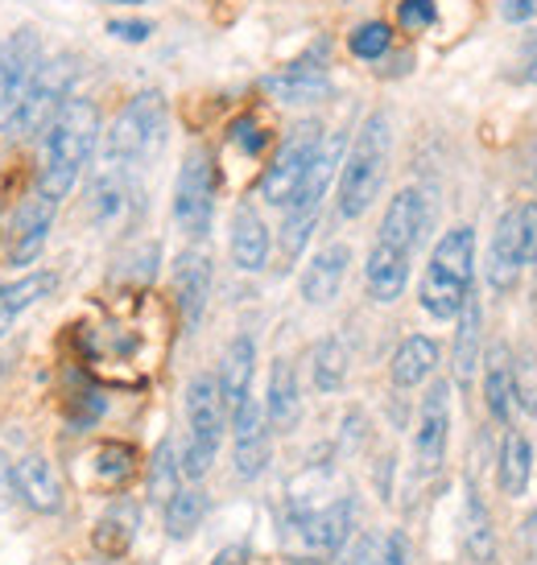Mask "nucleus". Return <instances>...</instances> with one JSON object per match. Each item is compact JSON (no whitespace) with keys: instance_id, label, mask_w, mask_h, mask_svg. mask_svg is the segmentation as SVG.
I'll return each mask as SVG.
<instances>
[{"instance_id":"obj_22","label":"nucleus","mask_w":537,"mask_h":565,"mask_svg":"<svg viewBox=\"0 0 537 565\" xmlns=\"http://www.w3.org/2000/svg\"><path fill=\"white\" fill-rule=\"evenodd\" d=\"M364 277H368V294L389 306V301H397L401 294H406V281H410V256L389 248V244H377V248L368 252Z\"/></svg>"},{"instance_id":"obj_43","label":"nucleus","mask_w":537,"mask_h":565,"mask_svg":"<svg viewBox=\"0 0 537 565\" xmlns=\"http://www.w3.org/2000/svg\"><path fill=\"white\" fill-rule=\"evenodd\" d=\"M99 413H104V401L95 393H83L80 401H71V422H75V429H87Z\"/></svg>"},{"instance_id":"obj_7","label":"nucleus","mask_w":537,"mask_h":565,"mask_svg":"<svg viewBox=\"0 0 537 565\" xmlns=\"http://www.w3.org/2000/svg\"><path fill=\"white\" fill-rule=\"evenodd\" d=\"M75 58L71 54H54V58H42L38 75H33L30 92L21 99V108L13 116V132L17 137H38L54 125V116L63 111V104L71 99V83H75Z\"/></svg>"},{"instance_id":"obj_38","label":"nucleus","mask_w":537,"mask_h":565,"mask_svg":"<svg viewBox=\"0 0 537 565\" xmlns=\"http://www.w3.org/2000/svg\"><path fill=\"white\" fill-rule=\"evenodd\" d=\"M389 42H393L389 25H385V21H368V25H360V30L351 33L348 46L356 58H368V63H372V58H380V54L389 50Z\"/></svg>"},{"instance_id":"obj_9","label":"nucleus","mask_w":537,"mask_h":565,"mask_svg":"<svg viewBox=\"0 0 537 565\" xmlns=\"http://www.w3.org/2000/svg\"><path fill=\"white\" fill-rule=\"evenodd\" d=\"M46 58V46L38 30H17L4 46H0V128L13 125L21 99L30 92L38 66Z\"/></svg>"},{"instance_id":"obj_5","label":"nucleus","mask_w":537,"mask_h":565,"mask_svg":"<svg viewBox=\"0 0 537 565\" xmlns=\"http://www.w3.org/2000/svg\"><path fill=\"white\" fill-rule=\"evenodd\" d=\"M166 141V95L161 92H137L125 104V111L116 116V125L108 132V158L112 170L133 173L137 166L154 158Z\"/></svg>"},{"instance_id":"obj_41","label":"nucleus","mask_w":537,"mask_h":565,"mask_svg":"<svg viewBox=\"0 0 537 565\" xmlns=\"http://www.w3.org/2000/svg\"><path fill=\"white\" fill-rule=\"evenodd\" d=\"M517 405L537 417V363L525 355L517 360Z\"/></svg>"},{"instance_id":"obj_34","label":"nucleus","mask_w":537,"mask_h":565,"mask_svg":"<svg viewBox=\"0 0 537 565\" xmlns=\"http://www.w3.org/2000/svg\"><path fill=\"white\" fill-rule=\"evenodd\" d=\"M133 536H137V512L133 508H112L108 516L95 524L92 541L104 557H120L133 545Z\"/></svg>"},{"instance_id":"obj_24","label":"nucleus","mask_w":537,"mask_h":565,"mask_svg":"<svg viewBox=\"0 0 537 565\" xmlns=\"http://www.w3.org/2000/svg\"><path fill=\"white\" fill-rule=\"evenodd\" d=\"M522 248H517V211H508L505 220L496 223V236H492L488 252V285L508 294L517 277H522Z\"/></svg>"},{"instance_id":"obj_40","label":"nucleus","mask_w":537,"mask_h":565,"mask_svg":"<svg viewBox=\"0 0 537 565\" xmlns=\"http://www.w3.org/2000/svg\"><path fill=\"white\" fill-rule=\"evenodd\" d=\"M434 17H439V9H434V0H401V9H397V21L406 25V30H430L434 25Z\"/></svg>"},{"instance_id":"obj_8","label":"nucleus","mask_w":537,"mask_h":565,"mask_svg":"<svg viewBox=\"0 0 537 565\" xmlns=\"http://www.w3.org/2000/svg\"><path fill=\"white\" fill-rule=\"evenodd\" d=\"M215 215V161L203 145H194L178 170L175 186V220L190 239H203Z\"/></svg>"},{"instance_id":"obj_28","label":"nucleus","mask_w":537,"mask_h":565,"mask_svg":"<svg viewBox=\"0 0 537 565\" xmlns=\"http://www.w3.org/2000/svg\"><path fill=\"white\" fill-rule=\"evenodd\" d=\"M484 330V310H480V298H467L463 310H459V327H455V376L459 384H467L475 376V363H480V334Z\"/></svg>"},{"instance_id":"obj_36","label":"nucleus","mask_w":537,"mask_h":565,"mask_svg":"<svg viewBox=\"0 0 537 565\" xmlns=\"http://www.w3.org/2000/svg\"><path fill=\"white\" fill-rule=\"evenodd\" d=\"M133 450L128 446H120V441H108V446H99V455H95V475L104 479V483L120 487L133 475Z\"/></svg>"},{"instance_id":"obj_21","label":"nucleus","mask_w":537,"mask_h":565,"mask_svg":"<svg viewBox=\"0 0 537 565\" xmlns=\"http://www.w3.org/2000/svg\"><path fill=\"white\" fill-rule=\"evenodd\" d=\"M253 363H256V343L249 334H236L228 351H223V367H220V393L223 408L236 413L244 401H249V388H253Z\"/></svg>"},{"instance_id":"obj_16","label":"nucleus","mask_w":537,"mask_h":565,"mask_svg":"<svg viewBox=\"0 0 537 565\" xmlns=\"http://www.w3.org/2000/svg\"><path fill=\"white\" fill-rule=\"evenodd\" d=\"M9 487L17 491V500L25 503V508H33V512H59L63 508V483H59V475H54V467H50L46 458H21V462H13V471H9Z\"/></svg>"},{"instance_id":"obj_44","label":"nucleus","mask_w":537,"mask_h":565,"mask_svg":"<svg viewBox=\"0 0 537 565\" xmlns=\"http://www.w3.org/2000/svg\"><path fill=\"white\" fill-rule=\"evenodd\" d=\"M108 33L112 38H120V42H149L154 25H149V21H112Z\"/></svg>"},{"instance_id":"obj_48","label":"nucleus","mask_w":537,"mask_h":565,"mask_svg":"<svg viewBox=\"0 0 537 565\" xmlns=\"http://www.w3.org/2000/svg\"><path fill=\"white\" fill-rule=\"evenodd\" d=\"M211 565H244V550H240V545H228Z\"/></svg>"},{"instance_id":"obj_46","label":"nucleus","mask_w":537,"mask_h":565,"mask_svg":"<svg viewBox=\"0 0 537 565\" xmlns=\"http://www.w3.org/2000/svg\"><path fill=\"white\" fill-rule=\"evenodd\" d=\"M522 541H525V550H529V553L537 557V508L529 512V516H525V524H522Z\"/></svg>"},{"instance_id":"obj_4","label":"nucleus","mask_w":537,"mask_h":565,"mask_svg":"<svg viewBox=\"0 0 537 565\" xmlns=\"http://www.w3.org/2000/svg\"><path fill=\"white\" fill-rule=\"evenodd\" d=\"M339 161H344V132L318 137L315 158L306 166V178H302L298 194H294V203L285 206V223H282L285 260H298L302 248H306V239H310V232H315V223H318V206L327 199V186H331Z\"/></svg>"},{"instance_id":"obj_45","label":"nucleus","mask_w":537,"mask_h":565,"mask_svg":"<svg viewBox=\"0 0 537 565\" xmlns=\"http://www.w3.org/2000/svg\"><path fill=\"white\" fill-rule=\"evenodd\" d=\"M501 13H505V21L522 25V21H534L537 17V0H501Z\"/></svg>"},{"instance_id":"obj_32","label":"nucleus","mask_w":537,"mask_h":565,"mask_svg":"<svg viewBox=\"0 0 537 565\" xmlns=\"http://www.w3.org/2000/svg\"><path fill=\"white\" fill-rule=\"evenodd\" d=\"M410 562V545L406 536L389 529V533H368L356 541L348 565H406Z\"/></svg>"},{"instance_id":"obj_17","label":"nucleus","mask_w":537,"mask_h":565,"mask_svg":"<svg viewBox=\"0 0 537 565\" xmlns=\"http://www.w3.org/2000/svg\"><path fill=\"white\" fill-rule=\"evenodd\" d=\"M236 425V475L240 479H256L268 467V429H265V408L253 396L232 413Z\"/></svg>"},{"instance_id":"obj_3","label":"nucleus","mask_w":537,"mask_h":565,"mask_svg":"<svg viewBox=\"0 0 537 565\" xmlns=\"http://www.w3.org/2000/svg\"><path fill=\"white\" fill-rule=\"evenodd\" d=\"M389 149H393L389 116L372 111L356 132L348 158H344V173H339V215L344 220H360L364 211L377 203L385 173H389Z\"/></svg>"},{"instance_id":"obj_31","label":"nucleus","mask_w":537,"mask_h":565,"mask_svg":"<svg viewBox=\"0 0 537 565\" xmlns=\"http://www.w3.org/2000/svg\"><path fill=\"white\" fill-rule=\"evenodd\" d=\"M529 471H534V446L525 434H505V446H501V487L505 495H522L529 487Z\"/></svg>"},{"instance_id":"obj_19","label":"nucleus","mask_w":537,"mask_h":565,"mask_svg":"<svg viewBox=\"0 0 537 565\" xmlns=\"http://www.w3.org/2000/svg\"><path fill=\"white\" fill-rule=\"evenodd\" d=\"M348 265H351L348 244H327V248L306 265V273H302V298L310 301V306H327V301L339 294L344 277H348Z\"/></svg>"},{"instance_id":"obj_51","label":"nucleus","mask_w":537,"mask_h":565,"mask_svg":"<svg viewBox=\"0 0 537 565\" xmlns=\"http://www.w3.org/2000/svg\"><path fill=\"white\" fill-rule=\"evenodd\" d=\"M108 4H145V0H108Z\"/></svg>"},{"instance_id":"obj_42","label":"nucleus","mask_w":537,"mask_h":565,"mask_svg":"<svg viewBox=\"0 0 537 565\" xmlns=\"http://www.w3.org/2000/svg\"><path fill=\"white\" fill-rule=\"evenodd\" d=\"M232 141H236L249 158H256V153L265 149V132H261V125H256L253 116H244V120H236V125H232Z\"/></svg>"},{"instance_id":"obj_33","label":"nucleus","mask_w":537,"mask_h":565,"mask_svg":"<svg viewBox=\"0 0 537 565\" xmlns=\"http://www.w3.org/2000/svg\"><path fill=\"white\" fill-rule=\"evenodd\" d=\"M207 516V495L203 491H194V487H178L175 495L166 500V533L175 536V541H187Z\"/></svg>"},{"instance_id":"obj_14","label":"nucleus","mask_w":537,"mask_h":565,"mask_svg":"<svg viewBox=\"0 0 537 565\" xmlns=\"http://www.w3.org/2000/svg\"><path fill=\"white\" fill-rule=\"evenodd\" d=\"M427 227H430V199L422 190H401L393 203H389V211H385V220H380L377 244H389V248L413 256V248L427 236Z\"/></svg>"},{"instance_id":"obj_52","label":"nucleus","mask_w":537,"mask_h":565,"mask_svg":"<svg viewBox=\"0 0 537 565\" xmlns=\"http://www.w3.org/2000/svg\"><path fill=\"white\" fill-rule=\"evenodd\" d=\"M294 565H323V562H294Z\"/></svg>"},{"instance_id":"obj_49","label":"nucleus","mask_w":537,"mask_h":565,"mask_svg":"<svg viewBox=\"0 0 537 565\" xmlns=\"http://www.w3.org/2000/svg\"><path fill=\"white\" fill-rule=\"evenodd\" d=\"M525 178H529V182L537 186V141L525 149Z\"/></svg>"},{"instance_id":"obj_35","label":"nucleus","mask_w":537,"mask_h":565,"mask_svg":"<svg viewBox=\"0 0 537 565\" xmlns=\"http://www.w3.org/2000/svg\"><path fill=\"white\" fill-rule=\"evenodd\" d=\"M348 380V347L339 339H323L315 347V384L318 393H339Z\"/></svg>"},{"instance_id":"obj_30","label":"nucleus","mask_w":537,"mask_h":565,"mask_svg":"<svg viewBox=\"0 0 537 565\" xmlns=\"http://www.w3.org/2000/svg\"><path fill=\"white\" fill-rule=\"evenodd\" d=\"M133 203V182L125 170H108L92 186V215L95 223H116Z\"/></svg>"},{"instance_id":"obj_47","label":"nucleus","mask_w":537,"mask_h":565,"mask_svg":"<svg viewBox=\"0 0 537 565\" xmlns=\"http://www.w3.org/2000/svg\"><path fill=\"white\" fill-rule=\"evenodd\" d=\"M522 83H537V42L529 46V54L522 58Z\"/></svg>"},{"instance_id":"obj_1","label":"nucleus","mask_w":537,"mask_h":565,"mask_svg":"<svg viewBox=\"0 0 537 565\" xmlns=\"http://www.w3.org/2000/svg\"><path fill=\"white\" fill-rule=\"evenodd\" d=\"M95 141H99V108L92 99L71 95L63 111L54 116V125L46 128V158L38 173V194H46L50 203L66 199L71 186L80 182V173L87 170Z\"/></svg>"},{"instance_id":"obj_29","label":"nucleus","mask_w":537,"mask_h":565,"mask_svg":"<svg viewBox=\"0 0 537 565\" xmlns=\"http://www.w3.org/2000/svg\"><path fill=\"white\" fill-rule=\"evenodd\" d=\"M463 550L480 565H488L496 557V533H492L488 508L480 503L475 491H467V503H463Z\"/></svg>"},{"instance_id":"obj_27","label":"nucleus","mask_w":537,"mask_h":565,"mask_svg":"<svg viewBox=\"0 0 537 565\" xmlns=\"http://www.w3.org/2000/svg\"><path fill=\"white\" fill-rule=\"evenodd\" d=\"M434 367H439V343L427 334H410L393 355V384L397 388H418Z\"/></svg>"},{"instance_id":"obj_11","label":"nucleus","mask_w":537,"mask_h":565,"mask_svg":"<svg viewBox=\"0 0 537 565\" xmlns=\"http://www.w3.org/2000/svg\"><path fill=\"white\" fill-rule=\"evenodd\" d=\"M285 529H294L310 553H335L356 529V508L351 500H335L327 508H302L294 500L285 512Z\"/></svg>"},{"instance_id":"obj_18","label":"nucleus","mask_w":537,"mask_h":565,"mask_svg":"<svg viewBox=\"0 0 537 565\" xmlns=\"http://www.w3.org/2000/svg\"><path fill=\"white\" fill-rule=\"evenodd\" d=\"M207 294H211V256L207 252H182L175 268V298L182 310V322L194 327L203 318Z\"/></svg>"},{"instance_id":"obj_13","label":"nucleus","mask_w":537,"mask_h":565,"mask_svg":"<svg viewBox=\"0 0 537 565\" xmlns=\"http://www.w3.org/2000/svg\"><path fill=\"white\" fill-rule=\"evenodd\" d=\"M446 438H451V384H434L422 396V417H418V434H413V455H418V471H439L446 458Z\"/></svg>"},{"instance_id":"obj_37","label":"nucleus","mask_w":537,"mask_h":565,"mask_svg":"<svg viewBox=\"0 0 537 565\" xmlns=\"http://www.w3.org/2000/svg\"><path fill=\"white\" fill-rule=\"evenodd\" d=\"M178 475L182 467L175 462V450H170V441H161L158 455H154V471H149V491H154V500H170L178 491Z\"/></svg>"},{"instance_id":"obj_10","label":"nucleus","mask_w":537,"mask_h":565,"mask_svg":"<svg viewBox=\"0 0 537 565\" xmlns=\"http://www.w3.org/2000/svg\"><path fill=\"white\" fill-rule=\"evenodd\" d=\"M318 137H323V132H318L315 125H302L289 132V141L277 149V158L268 161L265 178H261V199H265V203H273V206L294 203L302 178H306V166L315 158Z\"/></svg>"},{"instance_id":"obj_15","label":"nucleus","mask_w":537,"mask_h":565,"mask_svg":"<svg viewBox=\"0 0 537 565\" xmlns=\"http://www.w3.org/2000/svg\"><path fill=\"white\" fill-rule=\"evenodd\" d=\"M50 227H54V203L46 194H33L17 206L13 215V232H9V260L13 265H30L42 256L50 239Z\"/></svg>"},{"instance_id":"obj_39","label":"nucleus","mask_w":537,"mask_h":565,"mask_svg":"<svg viewBox=\"0 0 537 565\" xmlns=\"http://www.w3.org/2000/svg\"><path fill=\"white\" fill-rule=\"evenodd\" d=\"M517 211V248H522V265H537V203L513 206Z\"/></svg>"},{"instance_id":"obj_23","label":"nucleus","mask_w":537,"mask_h":565,"mask_svg":"<svg viewBox=\"0 0 537 565\" xmlns=\"http://www.w3.org/2000/svg\"><path fill=\"white\" fill-rule=\"evenodd\" d=\"M232 260L240 273H261L268 260V227L253 206H240L232 215Z\"/></svg>"},{"instance_id":"obj_6","label":"nucleus","mask_w":537,"mask_h":565,"mask_svg":"<svg viewBox=\"0 0 537 565\" xmlns=\"http://www.w3.org/2000/svg\"><path fill=\"white\" fill-rule=\"evenodd\" d=\"M223 393H220V380L211 376H194L187 388V422H190V438L187 450H182V475L187 479H203L207 467L215 462V450L223 441Z\"/></svg>"},{"instance_id":"obj_25","label":"nucleus","mask_w":537,"mask_h":565,"mask_svg":"<svg viewBox=\"0 0 537 565\" xmlns=\"http://www.w3.org/2000/svg\"><path fill=\"white\" fill-rule=\"evenodd\" d=\"M302 413L298 401V376H294V363L277 360L273 372H268V401H265V417L273 429H294Z\"/></svg>"},{"instance_id":"obj_20","label":"nucleus","mask_w":537,"mask_h":565,"mask_svg":"<svg viewBox=\"0 0 537 565\" xmlns=\"http://www.w3.org/2000/svg\"><path fill=\"white\" fill-rule=\"evenodd\" d=\"M484 401L496 422H513V408H517V360L505 343H496L488 351L484 363Z\"/></svg>"},{"instance_id":"obj_50","label":"nucleus","mask_w":537,"mask_h":565,"mask_svg":"<svg viewBox=\"0 0 537 565\" xmlns=\"http://www.w3.org/2000/svg\"><path fill=\"white\" fill-rule=\"evenodd\" d=\"M9 471H13V462H9V455L0 450V483H9Z\"/></svg>"},{"instance_id":"obj_26","label":"nucleus","mask_w":537,"mask_h":565,"mask_svg":"<svg viewBox=\"0 0 537 565\" xmlns=\"http://www.w3.org/2000/svg\"><path fill=\"white\" fill-rule=\"evenodd\" d=\"M54 285H59L54 273H30V277H21V281L0 285V334H9L13 322L25 315L30 306H38L46 294H54Z\"/></svg>"},{"instance_id":"obj_12","label":"nucleus","mask_w":537,"mask_h":565,"mask_svg":"<svg viewBox=\"0 0 537 565\" xmlns=\"http://www.w3.org/2000/svg\"><path fill=\"white\" fill-rule=\"evenodd\" d=\"M323 58H327V42L315 46V54L265 75V92L273 99H282V104H318V99H327L331 95V75H327Z\"/></svg>"},{"instance_id":"obj_2","label":"nucleus","mask_w":537,"mask_h":565,"mask_svg":"<svg viewBox=\"0 0 537 565\" xmlns=\"http://www.w3.org/2000/svg\"><path fill=\"white\" fill-rule=\"evenodd\" d=\"M472 277H475V232L472 227H455L446 232L422 273V289L418 301L430 318H459L463 301L472 298Z\"/></svg>"}]
</instances>
